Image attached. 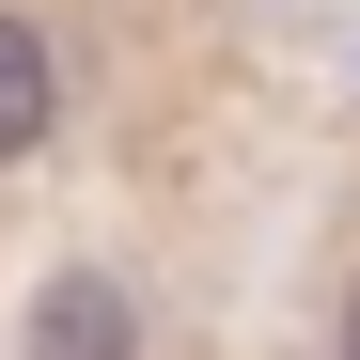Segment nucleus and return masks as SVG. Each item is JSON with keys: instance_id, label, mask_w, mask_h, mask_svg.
<instances>
[{"instance_id": "1", "label": "nucleus", "mask_w": 360, "mask_h": 360, "mask_svg": "<svg viewBox=\"0 0 360 360\" xmlns=\"http://www.w3.org/2000/svg\"><path fill=\"white\" fill-rule=\"evenodd\" d=\"M32 360H141L126 282H110V266H63V282L32 297Z\"/></svg>"}, {"instance_id": "2", "label": "nucleus", "mask_w": 360, "mask_h": 360, "mask_svg": "<svg viewBox=\"0 0 360 360\" xmlns=\"http://www.w3.org/2000/svg\"><path fill=\"white\" fill-rule=\"evenodd\" d=\"M47 126H63V63H47V32H32V16H0V172H16Z\"/></svg>"}, {"instance_id": "3", "label": "nucleus", "mask_w": 360, "mask_h": 360, "mask_svg": "<svg viewBox=\"0 0 360 360\" xmlns=\"http://www.w3.org/2000/svg\"><path fill=\"white\" fill-rule=\"evenodd\" d=\"M345 360H360V329H345Z\"/></svg>"}]
</instances>
